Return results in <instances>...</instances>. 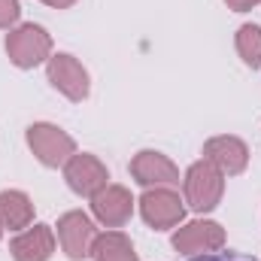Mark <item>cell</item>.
I'll use <instances>...</instances> for the list:
<instances>
[{"label": "cell", "instance_id": "obj_1", "mask_svg": "<svg viewBox=\"0 0 261 261\" xmlns=\"http://www.w3.org/2000/svg\"><path fill=\"white\" fill-rule=\"evenodd\" d=\"M6 55L18 70H34V67L46 64L55 52H52V34L43 24H15L6 34Z\"/></svg>", "mask_w": 261, "mask_h": 261}, {"label": "cell", "instance_id": "obj_2", "mask_svg": "<svg viewBox=\"0 0 261 261\" xmlns=\"http://www.w3.org/2000/svg\"><path fill=\"white\" fill-rule=\"evenodd\" d=\"M28 149L34 152V158L43 167H64L67 161L76 155V140L64 128L52 125V122H34L24 130Z\"/></svg>", "mask_w": 261, "mask_h": 261}, {"label": "cell", "instance_id": "obj_3", "mask_svg": "<svg viewBox=\"0 0 261 261\" xmlns=\"http://www.w3.org/2000/svg\"><path fill=\"white\" fill-rule=\"evenodd\" d=\"M182 189H186V203L200 213V216H206V213H213L219 203H222V195H225V176L210 164V161H195L189 170H186V176H182Z\"/></svg>", "mask_w": 261, "mask_h": 261}, {"label": "cell", "instance_id": "obj_4", "mask_svg": "<svg viewBox=\"0 0 261 261\" xmlns=\"http://www.w3.org/2000/svg\"><path fill=\"white\" fill-rule=\"evenodd\" d=\"M140 216L152 231H170L179 228L186 222V197H179L173 189L161 186V189H146L140 200Z\"/></svg>", "mask_w": 261, "mask_h": 261}, {"label": "cell", "instance_id": "obj_5", "mask_svg": "<svg viewBox=\"0 0 261 261\" xmlns=\"http://www.w3.org/2000/svg\"><path fill=\"white\" fill-rule=\"evenodd\" d=\"M46 76H49V85L58 94H64L70 103H82L91 94V76H88V70L82 67V61H76L67 52H55L46 61Z\"/></svg>", "mask_w": 261, "mask_h": 261}, {"label": "cell", "instance_id": "obj_6", "mask_svg": "<svg viewBox=\"0 0 261 261\" xmlns=\"http://www.w3.org/2000/svg\"><path fill=\"white\" fill-rule=\"evenodd\" d=\"M97 225L88 213L82 210H70L58 219V243H61V252L70 261H82L91 258V249L97 243Z\"/></svg>", "mask_w": 261, "mask_h": 261}, {"label": "cell", "instance_id": "obj_7", "mask_svg": "<svg viewBox=\"0 0 261 261\" xmlns=\"http://www.w3.org/2000/svg\"><path fill=\"white\" fill-rule=\"evenodd\" d=\"M64 182L73 195L79 197H94L103 186H110V170L107 164L91 155V152H76L64 164Z\"/></svg>", "mask_w": 261, "mask_h": 261}, {"label": "cell", "instance_id": "obj_8", "mask_svg": "<svg viewBox=\"0 0 261 261\" xmlns=\"http://www.w3.org/2000/svg\"><path fill=\"white\" fill-rule=\"evenodd\" d=\"M173 249L182 255H206L225 246V228L213 219H195L173 231Z\"/></svg>", "mask_w": 261, "mask_h": 261}, {"label": "cell", "instance_id": "obj_9", "mask_svg": "<svg viewBox=\"0 0 261 261\" xmlns=\"http://www.w3.org/2000/svg\"><path fill=\"white\" fill-rule=\"evenodd\" d=\"M130 176L143 189H161V186L173 189V186H179V167L158 149H140L130 158Z\"/></svg>", "mask_w": 261, "mask_h": 261}, {"label": "cell", "instance_id": "obj_10", "mask_svg": "<svg viewBox=\"0 0 261 261\" xmlns=\"http://www.w3.org/2000/svg\"><path fill=\"white\" fill-rule=\"evenodd\" d=\"M203 161H210L222 176H240L249 167V146L234 134H219L203 143Z\"/></svg>", "mask_w": 261, "mask_h": 261}, {"label": "cell", "instance_id": "obj_11", "mask_svg": "<svg viewBox=\"0 0 261 261\" xmlns=\"http://www.w3.org/2000/svg\"><path fill=\"white\" fill-rule=\"evenodd\" d=\"M134 203L137 200H134V195L125 186L110 182V186H103L97 195L91 197V213H94V219L103 228H122L134 216Z\"/></svg>", "mask_w": 261, "mask_h": 261}, {"label": "cell", "instance_id": "obj_12", "mask_svg": "<svg viewBox=\"0 0 261 261\" xmlns=\"http://www.w3.org/2000/svg\"><path fill=\"white\" fill-rule=\"evenodd\" d=\"M12 261H49L55 255V231L49 225H31L9 243Z\"/></svg>", "mask_w": 261, "mask_h": 261}, {"label": "cell", "instance_id": "obj_13", "mask_svg": "<svg viewBox=\"0 0 261 261\" xmlns=\"http://www.w3.org/2000/svg\"><path fill=\"white\" fill-rule=\"evenodd\" d=\"M0 225L3 231H24L34 225V200L21 189L0 192Z\"/></svg>", "mask_w": 261, "mask_h": 261}, {"label": "cell", "instance_id": "obj_14", "mask_svg": "<svg viewBox=\"0 0 261 261\" xmlns=\"http://www.w3.org/2000/svg\"><path fill=\"white\" fill-rule=\"evenodd\" d=\"M91 258L94 261H140V255H137V249H134L128 234L113 228V231L97 237V243L91 249Z\"/></svg>", "mask_w": 261, "mask_h": 261}, {"label": "cell", "instance_id": "obj_15", "mask_svg": "<svg viewBox=\"0 0 261 261\" xmlns=\"http://www.w3.org/2000/svg\"><path fill=\"white\" fill-rule=\"evenodd\" d=\"M234 46H237V55L240 61L249 67V70H261V28L246 21L237 28L234 34Z\"/></svg>", "mask_w": 261, "mask_h": 261}, {"label": "cell", "instance_id": "obj_16", "mask_svg": "<svg viewBox=\"0 0 261 261\" xmlns=\"http://www.w3.org/2000/svg\"><path fill=\"white\" fill-rule=\"evenodd\" d=\"M21 18V3L18 0H0V31H12Z\"/></svg>", "mask_w": 261, "mask_h": 261}, {"label": "cell", "instance_id": "obj_17", "mask_svg": "<svg viewBox=\"0 0 261 261\" xmlns=\"http://www.w3.org/2000/svg\"><path fill=\"white\" fill-rule=\"evenodd\" d=\"M192 261H255L249 255H240V252H206V255H192Z\"/></svg>", "mask_w": 261, "mask_h": 261}, {"label": "cell", "instance_id": "obj_18", "mask_svg": "<svg viewBox=\"0 0 261 261\" xmlns=\"http://www.w3.org/2000/svg\"><path fill=\"white\" fill-rule=\"evenodd\" d=\"M228 3V9H234V12H249L252 6H258L261 0H225Z\"/></svg>", "mask_w": 261, "mask_h": 261}, {"label": "cell", "instance_id": "obj_19", "mask_svg": "<svg viewBox=\"0 0 261 261\" xmlns=\"http://www.w3.org/2000/svg\"><path fill=\"white\" fill-rule=\"evenodd\" d=\"M43 3H46V6H52V9H70L76 0H43Z\"/></svg>", "mask_w": 261, "mask_h": 261}, {"label": "cell", "instance_id": "obj_20", "mask_svg": "<svg viewBox=\"0 0 261 261\" xmlns=\"http://www.w3.org/2000/svg\"><path fill=\"white\" fill-rule=\"evenodd\" d=\"M0 237H3V225H0Z\"/></svg>", "mask_w": 261, "mask_h": 261}]
</instances>
